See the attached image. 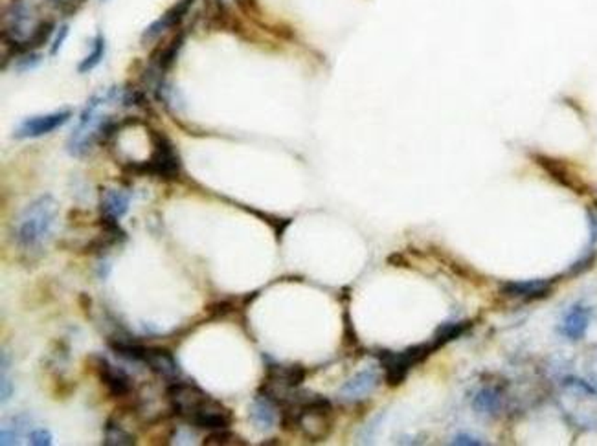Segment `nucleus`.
<instances>
[{
    "label": "nucleus",
    "mask_w": 597,
    "mask_h": 446,
    "mask_svg": "<svg viewBox=\"0 0 597 446\" xmlns=\"http://www.w3.org/2000/svg\"><path fill=\"white\" fill-rule=\"evenodd\" d=\"M57 217L53 197L43 195L35 199L21 215L17 228V243L26 250H35L46 243Z\"/></svg>",
    "instance_id": "f257e3e1"
},
{
    "label": "nucleus",
    "mask_w": 597,
    "mask_h": 446,
    "mask_svg": "<svg viewBox=\"0 0 597 446\" xmlns=\"http://www.w3.org/2000/svg\"><path fill=\"white\" fill-rule=\"evenodd\" d=\"M151 140V156L146 162H131L127 164V171L136 175H149L160 180H175L180 175V158L175 149L173 142L160 133V130H149Z\"/></svg>",
    "instance_id": "f03ea898"
},
{
    "label": "nucleus",
    "mask_w": 597,
    "mask_h": 446,
    "mask_svg": "<svg viewBox=\"0 0 597 446\" xmlns=\"http://www.w3.org/2000/svg\"><path fill=\"white\" fill-rule=\"evenodd\" d=\"M436 351L432 346V342L429 343H419V346H412L407 347L404 351H382L377 353V358L381 362V368L384 371V380L386 384L395 388V385H401L404 380H407L408 373L414 365L421 364L424 358H429L432 353Z\"/></svg>",
    "instance_id": "7ed1b4c3"
},
{
    "label": "nucleus",
    "mask_w": 597,
    "mask_h": 446,
    "mask_svg": "<svg viewBox=\"0 0 597 446\" xmlns=\"http://www.w3.org/2000/svg\"><path fill=\"white\" fill-rule=\"evenodd\" d=\"M94 360V371L101 384L105 385L107 393L113 399H127L135 391V382L131 378L129 373L126 369L113 365L103 356H92Z\"/></svg>",
    "instance_id": "20e7f679"
},
{
    "label": "nucleus",
    "mask_w": 597,
    "mask_h": 446,
    "mask_svg": "<svg viewBox=\"0 0 597 446\" xmlns=\"http://www.w3.org/2000/svg\"><path fill=\"white\" fill-rule=\"evenodd\" d=\"M70 116H72L70 110H57V113L26 118L15 129L14 136L15 138H39V136H46L65 125L70 120Z\"/></svg>",
    "instance_id": "39448f33"
},
{
    "label": "nucleus",
    "mask_w": 597,
    "mask_h": 446,
    "mask_svg": "<svg viewBox=\"0 0 597 446\" xmlns=\"http://www.w3.org/2000/svg\"><path fill=\"white\" fill-rule=\"evenodd\" d=\"M186 420L188 425H191L193 428L215 432V430L230 428V425H232V413L221 403H215L213 399H210L208 403L204 404L203 408H199Z\"/></svg>",
    "instance_id": "423d86ee"
},
{
    "label": "nucleus",
    "mask_w": 597,
    "mask_h": 446,
    "mask_svg": "<svg viewBox=\"0 0 597 446\" xmlns=\"http://www.w3.org/2000/svg\"><path fill=\"white\" fill-rule=\"evenodd\" d=\"M379 380H381V377H379V373H377L375 369H364V371L357 373L355 377H351L349 380L340 388L338 395H340V399L349 400V403H353V400H362L375 391V388L379 385Z\"/></svg>",
    "instance_id": "0eeeda50"
},
{
    "label": "nucleus",
    "mask_w": 597,
    "mask_h": 446,
    "mask_svg": "<svg viewBox=\"0 0 597 446\" xmlns=\"http://www.w3.org/2000/svg\"><path fill=\"white\" fill-rule=\"evenodd\" d=\"M553 291V281L550 279H528V281H509L502 286V292L509 298L533 301L550 296Z\"/></svg>",
    "instance_id": "6e6552de"
},
{
    "label": "nucleus",
    "mask_w": 597,
    "mask_h": 446,
    "mask_svg": "<svg viewBox=\"0 0 597 446\" xmlns=\"http://www.w3.org/2000/svg\"><path fill=\"white\" fill-rule=\"evenodd\" d=\"M143 365H148L153 373H156L158 377L165 378L168 382L175 380V378H178V375H180L173 355H171L168 349H162V347H148V355H146Z\"/></svg>",
    "instance_id": "1a4fd4ad"
},
{
    "label": "nucleus",
    "mask_w": 597,
    "mask_h": 446,
    "mask_svg": "<svg viewBox=\"0 0 597 446\" xmlns=\"http://www.w3.org/2000/svg\"><path fill=\"white\" fill-rule=\"evenodd\" d=\"M190 6H191V0H180L178 4H175L171 9H168V11L158 19V21L149 24L148 30L143 31L142 39L143 41L156 39V37L164 33V31L171 30V28H177L182 22V19H184V15L188 14Z\"/></svg>",
    "instance_id": "9d476101"
},
{
    "label": "nucleus",
    "mask_w": 597,
    "mask_h": 446,
    "mask_svg": "<svg viewBox=\"0 0 597 446\" xmlns=\"http://www.w3.org/2000/svg\"><path fill=\"white\" fill-rule=\"evenodd\" d=\"M131 195L121 190H103L100 199V219L107 221H118L129 209Z\"/></svg>",
    "instance_id": "9b49d317"
},
{
    "label": "nucleus",
    "mask_w": 597,
    "mask_h": 446,
    "mask_svg": "<svg viewBox=\"0 0 597 446\" xmlns=\"http://www.w3.org/2000/svg\"><path fill=\"white\" fill-rule=\"evenodd\" d=\"M590 325V308L584 307V305H573L570 311L566 312L563 323H561V333L566 336V338L577 340L584 338V334L588 331Z\"/></svg>",
    "instance_id": "f8f14e48"
},
{
    "label": "nucleus",
    "mask_w": 597,
    "mask_h": 446,
    "mask_svg": "<svg viewBox=\"0 0 597 446\" xmlns=\"http://www.w3.org/2000/svg\"><path fill=\"white\" fill-rule=\"evenodd\" d=\"M305 368L300 364L295 365H267V377L265 380L272 382V384L283 385L289 390H296L303 380H305Z\"/></svg>",
    "instance_id": "ddd939ff"
},
{
    "label": "nucleus",
    "mask_w": 597,
    "mask_h": 446,
    "mask_svg": "<svg viewBox=\"0 0 597 446\" xmlns=\"http://www.w3.org/2000/svg\"><path fill=\"white\" fill-rule=\"evenodd\" d=\"M277 410H280V408H277L272 400H269L267 397L257 393V397H255L250 406L252 422L261 430H270L276 425Z\"/></svg>",
    "instance_id": "4468645a"
},
{
    "label": "nucleus",
    "mask_w": 597,
    "mask_h": 446,
    "mask_svg": "<svg viewBox=\"0 0 597 446\" xmlns=\"http://www.w3.org/2000/svg\"><path fill=\"white\" fill-rule=\"evenodd\" d=\"M469 327H471L469 321H447V323H443L442 327L436 331L434 338L430 340L434 349H439V347L447 346V343L452 342V340L459 338V336H461Z\"/></svg>",
    "instance_id": "2eb2a0df"
},
{
    "label": "nucleus",
    "mask_w": 597,
    "mask_h": 446,
    "mask_svg": "<svg viewBox=\"0 0 597 446\" xmlns=\"http://www.w3.org/2000/svg\"><path fill=\"white\" fill-rule=\"evenodd\" d=\"M30 430V417L28 415H17L9 420V425L2 428V435H0V442L4 446L17 445L19 439L22 435H26Z\"/></svg>",
    "instance_id": "dca6fc26"
},
{
    "label": "nucleus",
    "mask_w": 597,
    "mask_h": 446,
    "mask_svg": "<svg viewBox=\"0 0 597 446\" xmlns=\"http://www.w3.org/2000/svg\"><path fill=\"white\" fill-rule=\"evenodd\" d=\"M135 437L127 430L121 428L114 419H108L103 428V445L105 446H133Z\"/></svg>",
    "instance_id": "f3484780"
},
{
    "label": "nucleus",
    "mask_w": 597,
    "mask_h": 446,
    "mask_svg": "<svg viewBox=\"0 0 597 446\" xmlns=\"http://www.w3.org/2000/svg\"><path fill=\"white\" fill-rule=\"evenodd\" d=\"M53 28H56V24H53L52 21L39 22V24L34 28V31H31L26 43H24V53L31 52L35 48H43L53 35Z\"/></svg>",
    "instance_id": "a211bd4d"
},
{
    "label": "nucleus",
    "mask_w": 597,
    "mask_h": 446,
    "mask_svg": "<svg viewBox=\"0 0 597 446\" xmlns=\"http://www.w3.org/2000/svg\"><path fill=\"white\" fill-rule=\"evenodd\" d=\"M103 53H105L103 35H96L94 43H92V50L88 52V56L78 65L79 74H87V72H91L92 68H96V66L100 65L101 59H103Z\"/></svg>",
    "instance_id": "6ab92c4d"
},
{
    "label": "nucleus",
    "mask_w": 597,
    "mask_h": 446,
    "mask_svg": "<svg viewBox=\"0 0 597 446\" xmlns=\"http://www.w3.org/2000/svg\"><path fill=\"white\" fill-rule=\"evenodd\" d=\"M474 410L480 413H496L500 410V393L493 388H485L474 399Z\"/></svg>",
    "instance_id": "aec40b11"
},
{
    "label": "nucleus",
    "mask_w": 597,
    "mask_h": 446,
    "mask_svg": "<svg viewBox=\"0 0 597 446\" xmlns=\"http://www.w3.org/2000/svg\"><path fill=\"white\" fill-rule=\"evenodd\" d=\"M204 446H228V445H247V441H243L239 435H235L234 432H230L228 428L225 430H215L210 435H206V439L203 441Z\"/></svg>",
    "instance_id": "412c9836"
},
{
    "label": "nucleus",
    "mask_w": 597,
    "mask_h": 446,
    "mask_svg": "<svg viewBox=\"0 0 597 446\" xmlns=\"http://www.w3.org/2000/svg\"><path fill=\"white\" fill-rule=\"evenodd\" d=\"M180 46H182V35H178V37H175V39L171 41L164 50H162V53L158 56V59H156V65H158V68H160L162 72H165L169 66L173 65L175 59H177V56H178Z\"/></svg>",
    "instance_id": "4be33fe9"
},
{
    "label": "nucleus",
    "mask_w": 597,
    "mask_h": 446,
    "mask_svg": "<svg viewBox=\"0 0 597 446\" xmlns=\"http://www.w3.org/2000/svg\"><path fill=\"white\" fill-rule=\"evenodd\" d=\"M28 441L34 446H48L52 445V433L48 432L46 428H37L34 432L28 433Z\"/></svg>",
    "instance_id": "5701e85b"
},
{
    "label": "nucleus",
    "mask_w": 597,
    "mask_h": 446,
    "mask_svg": "<svg viewBox=\"0 0 597 446\" xmlns=\"http://www.w3.org/2000/svg\"><path fill=\"white\" fill-rule=\"evenodd\" d=\"M39 63H41V56H37V53H34V52H26L21 61H19L17 68L22 72V70L34 68V66H37Z\"/></svg>",
    "instance_id": "b1692460"
},
{
    "label": "nucleus",
    "mask_w": 597,
    "mask_h": 446,
    "mask_svg": "<svg viewBox=\"0 0 597 446\" xmlns=\"http://www.w3.org/2000/svg\"><path fill=\"white\" fill-rule=\"evenodd\" d=\"M593 261H596V254H588V256H584L581 261H577V263L570 269V272L571 274H581L583 270H588L590 266L593 264Z\"/></svg>",
    "instance_id": "393cba45"
},
{
    "label": "nucleus",
    "mask_w": 597,
    "mask_h": 446,
    "mask_svg": "<svg viewBox=\"0 0 597 446\" xmlns=\"http://www.w3.org/2000/svg\"><path fill=\"white\" fill-rule=\"evenodd\" d=\"M232 311V305L226 304V301H219V304H213L208 307V312L212 314V316L215 318H221L225 316V314H228V312Z\"/></svg>",
    "instance_id": "a878e982"
},
{
    "label": "nucleus",
    "mask_w": 597,
    "mask_h": 446,
    "mask_svg": "<svg viewBox=\"0 0 597 446\" xmlns=\"http://www.w3.org/2000/svg\"><path fill=\"white\" fill-rule=\"evenodd\" d=\"M66 35H68V26H61L59 33H57V37L53 39L52 50H50V53H52V56L59 53L61 46H63V43H65V39H66Z\"/></svg>",
    "instance_id": "bb28decb"
},
{
    "label": "nucleus",
    "mask_w": 597,
    "mask_h": 446,
    "mask_svg": "<svg viewBox=\"0 0 597 446\" xmlns=\"http://www.w3.org/2000/svg\"><path fill=\"white\" fill-rule=\"evenodd\" d=\"M11 395H14V384H11V380L8 378V375L2 373V403L11 399Z\"/></svg>",
    "instance_id": "cd10ccee"
},
{
    "label": "nucleus",
    "mask_w": 597,
    "mask_h": 446,
    "mask_svg": "<svg viewBox=\"0 0 597 446\" xmlns=\"http://www.w3.org/2000/svg\"><path fill=\"white\" fill-rule=\"evenodd\" d=\"M452 442H454V445H481L480 439L474 437V435H467V433L456 435V437L452 439Z\"/></svg>",
    "instance_id": "c85d7f7f"
},
{
    "label": "nucleus",
    "mask_w": 597,
    "mask_h": 446,
    "mask_svg": "<svg viewBox=\"0 0 597 446\" xmlns=\"http://www.w3.org/2000/svg\"><path fill=\"white\" fill-rule=\"evenodd\" d=\"M590 232H592V241H597V212H590Z\"/></svg>",
    "instance_id": "c756f323"
},
{
    "label": "nucleus",
    "mask_w": 597,
    "mask_h": 446,
    "mask_svg": "<svg viewBox=\"0 0 597 446\" xmlns=\"http://www.w3.org/2000/svg\"><path fill=\"white\" fill-rule=\"evenodd\" d=\"M57 6H61V8H72V6L79 4V2H83V0H53Z\"/></svg>",
    "instance_id": "7c9ffc66"
}]
</instances>
